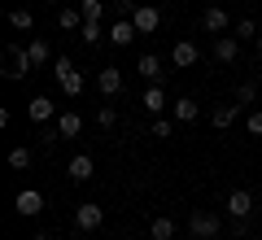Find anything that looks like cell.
<instances>
[{
	"instance_id": "cell-33",
	"label": "cell",
	"mask_w": 262,
	"mask_h": 240,
	"mask_svg": "<svg viewBox=\"0 0 262 240\" xmlns=\"http://www.w3.org/2000/svg\"><path fill=\"white\" fill-rule=\"evenodd\" d=\"M253 48H258V57H262V35H258V39H253Z\"/></svg>"
},
{
	"instance_id": "cell-17",
	"label": "cell",
	"mask_w": 262,
	"mask_h": 240,
	"mask_svg": "<svg viewBox=\"0 0 262 240\" xmlns=\"http://www.w3.org/2000/svg\"><path fill=\"white\" fill-rule=\"evenodd\" d=\"M27 114H31V122H48V118L57 114V105L48 101V96H35V101L27 105Z\"/></svg>"
},
{
	"instance_id": "cell-24",
	"label": "cell",
	"mask_w": 262,
	"mask_h": 240,
	"mask_svg": "<svg viewBox=\"0 0 262 240\" xmlns=\"http://www.w3.org/2000/svg\"><path fill=\"white\" fill-rule=\"evenodd\" d=\"M31 157H35V153H31L27 144H18V148H9V166H13V170H27Z\"/></svg>"
},
{
	"instance_id": "cell-22",
	"label": "cell",
	"mask_w": 262,
	"mask_h": 240,
	"mask_svg": "<svg viewBox=\"0 0 262 240\" xmlns=\"http://www.w3.org/2000/svg\"><path fill=\"white\" fill-rule=\"evenodd\" d=\"M236 110H241V105H219V110L210 114V122H214L219 131H223V127H232V122H236Z\"/></svg>"
},
{
	"instance_id": "cell-19",
	"label": "cell",
	"mask_w": 262,
	"mask_h": 240,
	"mask_svg": "<svg viewBox=\"0 0 262 240\" xmlns=\"http://www.w3.org/2000/svg\"><path fill=\"white\" fill-rule=\"evenodd\" d=\"M149 236L153 240H175V223H170V214H158V219L149 223Z\"/></svg>"
},
{
	"instance_id": "cell-6",
	"label": "cell",
	"mask_w": 262,
	"mask_h": 240,
	"mask_svg": "<svg viewBox=\"0 0 262 240\" xmlns=\"http://www.w3.org/2000/svg\"><path fill=\"white\" fill-rule=\"evenodd\" d=\"M131 22H136V31H140V35H153V31L162 27V13L153 9V5H136V13H131Z\"/></svg>"
},
{
	"instance_id": "cell-34",
	"label": "cell",
	"mask_w": 262,
	"mask_h": 240,
	"mask_svg": "<svg viewBox=\"0 0 262 240\" xmlns=\"http://www.w3.org/2000/svg\"><path fill=\"white\" fill-rule=\"evenodd\" d=\"M253 240H262V236H253Z\"/></svg>"
},
{
	"instance_id": "cell-12",
	"label": "cell",
	"mask_w": 262,
	"mask_h": 240,
	"mask_svg": "<svg viewBox=\"0 0 262 240\" xmlns=\"http://www.w3.org/2000/svg\"><path fill=\"white\" fill-rule=\"evenodd\" d=\"M201 27H206V31H210V35H223V31H227V27H232V18H227V13H223V9H219V5H210V9H206V13H201Z\"/></svg>"
},
{
	"instance_id": "cell-13",
	"label": "cell",
	"mask_w": 262,
	"mask_h": 240,
	"mask_svg": "<svg viewBox=\"0 0 262 240\" xmlns=\"http://www.w3.org/2000/svg\"><path fill=\"white\" fill-rule=\"evenodd\" d=\"M136 35H140V31H136V22H131V18H118V22L110 27V44H118V48H127Z\"/></svg>"
},
{
	"instance_id": "cell-14",
	"label": "cell",
	"mask_w": 262,
	"mask_h": 240,
	"mask_svg": "<svg viewBox=\"0 0 262 240\" xmlns=\"http://www.w3.org/2000/svg\"><path fill=\"white\" fill-rule=\"evenodd\" d=\"M83 9H70V5H61V13H57V27H61V31H75V35H79V31H83Z\"/></svg>"
},
{
	"instance_id": "cell-27",
	"label": "cell",
	"mask_w": 262,
	"mask_h": 240,
	"mask_svg": "<svg viewBox=\"0 0 262 240\" xmlns=\"http://www.w3.org/2000/svg\"><path fill=\"white\" fill-rule=\"evenodd\" d=\"M236 39H258V22H253V18H241V22H236Z\"/></svg>"
},
{
	"instance_id": "cell-1",
	"label": "cell",
	"mask_w": 262,
	"mask_h": 240,
	"mask_svg": "<svg viewBox=\"0 0 262 240\" xmlns=\"http://www.w3.org/2000/svg\"><path fill=\"white\" fill-rule=\"evenodd\" d=\"M53 74H57V83H61L66 96H79V92H83V74L75 70L70 57H57V61H53Z\"/></svg>"
},
{
	"instance_id": "cell-16",
	"label": "cell",
	"mask_w": 262,
	"mask_h": 240,
	"mask_svg": "<svg viewBox=\"0 0 262 240\" xmlns=\"http://www.w3.org/2000/svg\"><path fill=\"white\" fill-rule=\"evenodd\" d=\"M140 105H144V110H149V114H153V118H162V110H166V92H162V88H158V83H153V88H149V92H144V96H140Z\"/></svg>"
},
{
	"instance_id": "cell-15",
	"label": "cell",
	"mask_w": 262,
	"mask_h": 240,
	"mask_svg": "<svg viewBox=\"0 0 262 240\" xmlns=\"http://www.w3.org/2000/svg\"><path fill=\"white\" fill-rule=\"evenodd\" d=\"M79 131H83V118H79L75 110H66L61 118H57V136H66V140H75Z\"/></svg>"
},
{
	"instance_id": "cell-3",
	"label": "cell",
	"mask_w": 262,
	"mask_h": 240,
	"mask_svg": "<svg viewBox=\"0 0 262 240\" xmlns=\"http://www.w3.org/2000/svg\"><path fill=\"white\" fill-rule=\"evenodd\" d=\"M219 227H223V223H219L214 214H206V210H192V219H188V231H192L196 240H214Z\"/></svg>"
},
{
	"instance_id": "cell-11",
	"label": "cell",
	"mask_w": 262,
	"mask_h": 240,
	"mask_svg": "<svg viewBox=\"0 0 262 240\" xmlns=\"http://www.w3.org/2000/svg\"><path fill=\"white\" fill-rule=\"evenodd\" d=\"M236 57H241V39H236V35H219V39H214V61L232 66Z\"/></svg>"
},
{
	"instance_id": "cell-28",
	"label": "cell",
	"mask_w": 262,
	"mask_h": 240,
	"mask_svg": "<svg viewBox=\"0 0 262 240\" xmlns=\"http://www.w3.org/2000/svg\"><path fill=\"white\" fill-rule=\"evenodd\" d=\"M253 96H258V88H253V83H241V88H236V105H253Z\"/></svg>"
},
{
	"instance_id": "cell-25",
	"label": "cell",
	"mask_w": 262,
	"mask_h": 240,
	"mask_svg": "<svg viewBox=\"0 0 262 240\" xmlns=\"http://www.w3.org/2000/svg\"><path fill=\"white\" fill-rule=\"evenodd\" d=\"M79 39H83L88 48H96V44H101V22H83V31H79Z\"/></svg>"
},
{
	"instance_id": "cell-5",
	"label": "cell",
	"mask_w": 262,
	"mask_h": 240,
	"mask_svg": "<svg viewBox=\"0 0 262 240\" xmlns=\"http://www.w3.org/2000/svg\"><path fill=\"white\" fill-rule=\"evenodd\" d=\"M101 223H105V210H101L96 201H83V205L75 210V227H79V231H96Z\"/></svg>"
},
{
	"instance_id": "cell-21",
	"label": "cell",
	"mask_w": 262,
	"mask_h": 240,
	"mask_svg": "<svg viewBox=\"0 0 262 240\" xmlns=\"http://www.w3.org/2000/svg\"><path fill=\"white\" fill-rule=\"evenodd\" d=\"M196 114H201V105H196L192 96H179V101H175V118H179V122H192Z\"/></svg>"
},
{
	"instance_id": "cell-29",
	"label": "cell",
	"mask_w": 262,
	"mask_h": 240,
	"mask_svg": "<svg viewBox=\"0 0 262 240\" xmlns=\"http://www.w3.org/2000/svg\"><path fill=\"white\" fill-rule=\"evenodd\" d=\"M153 140H170V118H153Z\"/></svg>"
},
{
	"instance_id": "cell-20",
	"label": "cell",
	"mask_w": 262,
	"mask_h": 240,
	"mask_svg": "<svg viewBox=\"0 0 262 240\" xmlns=\"http://www.w3.org/2000/svg\"><path fill=\"white\" fill-rule=\"evenodd\" d=\"M27 53H31V61H35V66H48V61H53V48H48V39H31Z\"/></svg>"
},
{
	"instance_id": "cell-7",
	"label": "cell",
	"mask_w": 262,
	"mask_h": 240,
	"mask_svg": "<svg viewBox=\"0 0 262 240\" xmlns=\"http://www.w3.org/2000/svg\"><path fill=\"white\" fill-rule=\"evenodd\" d=\"M66 175L75 179V184H88V179L96 175V162L88 153H75V157H70V166H66Z\"/></svg>"
},
{
	"instance_id": "cell-32",
	"label": "cell",
	"mask_w": 262,
	"mask_h": 240,
	"mask_svg": "<svg viewBox=\"0 0 262 240\" xmlns=\"http://www.w3.org/2000/svg\"><path fill=\"white\" fill-rule=\"evenodd\" d=\"M31 240H53V236H48V231H35V236H31Z\"/></svg>"
},
{
	"instance_id": "cell-26",
	"label": "cell",
	"mask_w": 262,
	"mask_h": 240,
	"mask_svg": "<svg viewBox=\"0 0 262 240\" xmlns=\"http://www.w3.org/2000/svg\"><path fill=\"white\" fill-rule=\"evenodd\" d=\"M79 9H83V18H88V22H101L105 5H101V0H79Z\"/></svg>"
},
{
	"instance_id": "cell-8",
	"label": "cell",
	"mask_w": 262,
	"mask_h": 240,
	"mask_svg": "<svg viewBox=\"0 0 262 240\" xmlns=\"http://www.w3.org/2000/svg\"><path fill=\"white\" fill-rule=\"evenodd\" d=\"M227 214H232V219H249L253 214V197L245 192V188H232V192H227Z\"/></svg>"
},
{
	"instance_id": "cell-2",
	"label": "cell",
	"mask_w": 262,
	"mask_h": 240,
	"mask_svg": "<svg viewBox=\"0 0 262 240\" xmlns=\"http://www.w3.org/2000/svg\"><path fill=\"white\" fill-rule=\"evenodd\" d=\"M31 70H35L31 53H27V48H18V44H13L9 53H5V79H22V74H31Z\"/></svg>"
},
{
	"instance_id": "cell-23",
	"label": "cell",
	"mask_w": 262,
	"mask_h": 240,
	"mask_svg": "<svg viewBox=\"0 0 262 240\" xmlns=\"http://www.w3.org/2000/svg\"><path fill=\"white\" fill-rule=\"evenodd\" d=\"M9 27L13 31H31V27H35V13H31V9H9Z\"/></svg>"
},
{
	"instance_id": "cell-30",
	"label": "cell",
	"mask_w": 262,
	"mask_h": 240,
	"mask_svg": "<svg viewBox=\"0 0 262 240\" xmlns=\"http://www.w3.org/2000/svg\"><path fill=\"white\" fill-rule=\"evenodd\" d=\"M96 122H101V127H114V122H118V114H114L110 105H101V110H96Z\"/></svg>"
},
{
	"instance_id": "cell-10",
	"label": "cell",
	"mask_w": 262,
	"mask_h": 240,
	"mask_svg": "<svg viewBox=\"0 0 262 240\" xmlns=\"http://www.w3.org/2000/svg\"><path fill=\"white\" fill-rule=\"evenodd\" d=\"M196 57H201V48H196L192 39H179V44L170 48V61H175L179 70H188V66H196Z\"/></svg>"
},
{
	"instance_id": "cell-9",
	"label": "cell",
	"mask_w": 262,
	"mask_h": 240,
	"mask_svg": "<svg viewBox=\"0 0 262 240\" xmlns=\"http://www.w3.org/2000/svg\"><path fill=\"white\" fill-rule=\"evenodd\" d=\"M96 88H101L105 96H118V92H122V70H118V66H101V74H96Z\"/></svg>"
},
{
	"instance_id": "cell-18",
	"label": "cell",
	"mask_w": 262,
	"mask_h": 240,
	"mask_svg": "<svg viewBox=\"0 0 262 240\" xmlns=\"http://www.w3.org/2000/svg\"><path fill=\"white\" fill-rule=\"evenodd\" d=\"M136 74H144L149 83H158V79H162V61H158V57H153V53H144L140 61H136Z\"/></svg>"
},
{
	"instance_id": "cell-31",
	"label": "cell",
	"mask_w": 262,
	"mask_h": 240,
	"mask_svg": "<svg viewBox=\"0 0 262 240\" xmlns=\"http://www.w3.org/2000/svg\"><path fill=\"white\" fill-rule=\"evenodd\" d=\"M245 127H249V136H262V110H253L249 118H245Z\"/></svg>"
},
{
	"instance_id": "cell-4",
	"label": "cell",
	"mask_w": 262,
	"mask_h": 240,
	"mask_svg": "<svg viewBox=\"0 0 262 240\" xmlns=\"http://www.w3.org/2000/svg\"><path fill=\"white\" fill-rule=\"evenodd\" d=\"M13 210H18L22 219H35V214L44 210V192H39V188H22V192L13 197Z\"/></svg>"
}]
</instances>
